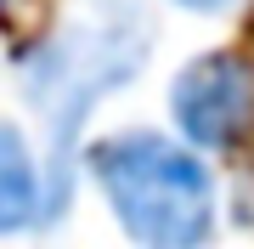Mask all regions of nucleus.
<instances>
[{
	"mask_svg": "<svg viewBox=\"0 0 254 249\" xmlns=\"http://www.w3.org/2000/svg\"><path fill=\"white\" fill-rule=\"evenodd\" d=\"M51 215L46 204V159L23 125L0 119V238L28 232Z\"/></svg>",
	"mask_w": 254,
	"mask_h": 249,
	"instance_id": "20e7f679",
	"label": "nucleus"
},
{
	"mask_svg": "<svg viewBox=\"0 0 254 249\" xmlns=\"http://www.w3.org/2000/svg\"><path fill=\"white\" fill-rule=\"evenodd\" d=\"M153 63V11L147 0H73L51 34L28 46L17 85L46 125V204L68 210L73 165L85 153V125L108 96L130 91Z\"/></svg>",
	"mask_w": 254,
	"mask_h": 249,
	"instance_id": "f257e3e1",
	"label": "nucleus"
},
{
	"mask_svg": "<svg viewBox=\"0 0 254 249\" xmlns=\"http://www.w3.org/2000/svg\"><path fill=\"white\" fill-rule=\"evenodd\" d=\"M170 125L187 148L226 153L254 130V57L203 51L170 80Z\"/></svg>",
	"mask_w": 254,
	"mask_h": 249,
	"instance_id": "7ed1b4c3",
	"label": "nucleus"
},
{
	"mask_svg": "<svg viewBox=\"0 0 254 249\" xmlns=\"http://www.w3.org/2000/svg\"><path fill=\"white\" fill-rule=\"evenodd\" d=\"M170 6H181V11H192V17H215V11H232L237 0H170Z\"/></svg>",
	"mask_w": 254,
	"mask_h": 249,
	"instance_id": "39448f33",
	"label": "nucleus"
},
{
	"mask_svg": "<svg viewBox=\"0 0 254 249\" xmlns=\"http://www.w3.org/2000/svg\"><path fill=\"white\" fill-rule=\"evenodd\" d=\"M79 165L91 170V187L102 193L113 227L136 249H209L220 187L203 153L181 136L153 125L108 130L85 142Z\"/></svg>",
	"mask_w": 254,
	"mask_h": 249,
	"instance_id": "f03ea898",
	"label": "nucleus"
},
{
	"mask_svg": "<svg viewBox=\"0 0 254 249\" xmlns=\"http://www.w3.org/2000/svg\"><path fill=\"white\" fill-rule=\"evenodd\" d=\"M0 6H6V0H0Z\"/></svg>",
	"mask_w": 254,
	"mask_h": 249,
	"instance_id": "423d86ee",
	"label": "nucleus"
}]
</instances>
